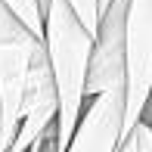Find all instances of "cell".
Wrapping results in <instances>:
<instances>
[{"mask_svg":"<svg viewBox=\"0 0 152 152\" xmlns=\"http://www.w3.org/2000/svg\"><path fill=\"white\" fill-rule=\"evenodd\" d=\"M109 3H112V0H96V6H99V16H106V10H109ZM102 22V19H99Z\"/></svg>","mask_w":152,"mask_h":152,"instance_id":"11","label":"cell"},{"mask_svg":"<svg viewBox=\"0 0 152 152\" xmlns=\"http://www.w3.org/2000/svg\"><path fill=\"white\" fill-rule=\"evenodd\" d=\"M124 127V90H106L84 109L75 140L65 152H115Z\"/></svg>","mask_w":152,"mask_h":152,"instance_id":"6","label":"cell"},{"mask_svg":"<svg viewBox=\"0 0 152 152\" xmlns=\"http://www.w3.org/2000/svg\"><path fill=\"white\" fill-rule=\"evenodd\" d=\"M3 3L10 6L25 25H28L31 34L44 37V12H40V3H37V0H3Z\"/></svg>","mask_w":152,"mask_h":152,"instance_id":"7","label":"cell"},{"mask_svg":"<svg viewBox=\"0 0 152 152\" xmlns=\"http://www.w3.org/2000/svg\"><path fill=\"white\" fill-rule=\"evenodd\" d=\"M115 152H137V143H134V137H130V140H124V143H121V146L115 149Z\"/></svg>","mask_w":152,"mask_h":152,"instance_id":"10","label":"cell"},{"mask_svg":"<svg viewBox=\"0 0 152 152\" xmlns=\"http://www.w3.org/2000/svg\"><path fill=\"white\" fill-rule=\"evenodd\" d=\"M93 34L78 19L68 0H53L50 10L44 12V44L47 59L53 68L59 93V152H65L75 140L81 118L87 109V72H90L93 56Z\"/></svg>","mask_w":152,"mask_h":152,"instance_id":"1","label":"cell"},{"mask_svg":"<svg viewBox=\"0 0 152 152\" xmlns=\"http://www.w3.org/2000/svg\"><path fill=\"white\" fill-rule=\"evenodd\" d=\"M59 121V93L53 81V68L47 59V44L31 56L28 87H25V112L19 124V137L10 152H28L53 124Z\"/></svg>","mask_w":152,"mask_h":152,"instance_id":"5","label":"cell"},{"mask_svg":"<svg viewBox=\"0 0 152 152\" xmlns=\"http://www.w3.org/2000/svg\"><path fill=\"white\" fill-rule=\"evenodd\" d=\"M127 12L130 0H112L99 22L93 40L90 72H87V99L106 93V90H124V44H127Z\"/></svg>","mask_w":152,"mask_h":152,"instance_id":"4","label":"cell"},{"mask_svg":"<svg viewBox=\"0 0 152 152\" xmlns=\"http://www.w3.org/2000/svg\"><path fill=\"white\" fill-rule=\"evenodd\" d=\"M37 3H40V12H47V10H50V3H53V0H37Z\"/></svg>","mask_w":152,"mask_h":152,"instance_id":"12","label":"cell"},{"mask_svg":"<svg viewBox=\"0 0 152 152\" xmlns=\"http://www.w3.org/2000/svg\"><path fill=\"white\" fill-rule=\"evenodd\" d=\"M124 127L121 143L130 140L152 99V0H130L127 44H124Z\"/></svg>","mask_w":152,"mask_h":152,"instance_id":"3","label":"cell"},{"mask_svg":"<svg viewBox=\"0 0 152 152\" xmlns=\"http://www.w3.org/2000/svg\"><path fill=\"white\" fill-rule=\"evenodd\" d=\"M130 137H134V143H137V152H152V124L140 121Z\"/></svg>","mask_w":152,"mask_h":152,"instance_id":"9","label":"cell"},{"mask_svg":"<svg viewBox=\"0 0 152 152\" xmlns=\"http://www.w3.org/2000/svg\"><path fill=\"white\" fill-rule=\"evenodd\" d=\"M40 47L44 37L31 34L28 25L0 0V152H10L19 137L31 56Z\"/></svg>","mask_w":152,"mask_h":152,"instance_id":"2","label":"cell"},{"mask_svg":"<svg viewBox=\"0 0 152 152\" xmlns=\"http://www.w3.org/2000/svg\"><path fill=\"white\" fill-rule=\"evenodd\" d=\"M72 3V10L78 12V19L87 25V31L96 37V31H99V6H96V0H68Z\"/></svg>","mask_w":152,"mask_h":152,"instance_id":"8","label":"cell"}]
</instances>
